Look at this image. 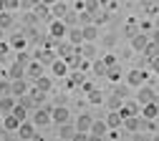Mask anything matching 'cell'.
Segmentation results:
<instances>
[{
    "label": "cell",
    "mask_w": 159,
    "mask_h": 141,
    "mask_svg": "<svg viewBox=\"0 0 159 141\" xmlns=\"http://www.w3.org/2000/svg\"><path fill=\"white\" fill-rule=\"evenodd\" d=\"M48 33H51V38H56V40H63L66 33H68V23H66V20H61V18H53Z\"/></svg>",
    "instance_id": "cell-1"
},
{
    "label": "cell",
    "mask_w": 159,
    "mask_h": 141,
    "mask_svg": "<svg viewBox=\"0 0 159 141\" xmlns=\"http://www.w3.org/2000/svg\"><path fill=\"white\" fill-rule=\"evenodd\" d=\"M51 73H53L56 78H66V76L71 73V66L66 63V58H61V55H58L53 63H51Z\"/></svg>",
    "instance_id": "cell-2"
},
{
    "label": "cell",
    "mask_w": 159,
    "mask_h": 141,
    "mask_svg": "<svg viewBox=\"0 0 159 141\" xmlns=\"http://www.w3.org/2000/svg\"><path fill=\"white\" fill-rule=\"evenodd\" d=\"M51 121H53V116H51V108L38 106V108L33 111V124H35V126H48Z\"/></svg>",
    "instance_id": "cell-3"
},
{
    "label": "cell",
    "mask_w": 159,
    "mask_h": 141,
    "mask_svg": "<svg viewBox=\"0 0 159 141\" xmlns=\"http://www.w3.org/2000/svg\"><path fill=\"white\" fill-rule=\"evenodd\" d=\"M109 131H111V129H109L106 121H93L89 136H91V139H106V136H109Z\"/></svg>",
    "instance_id": "cell-4"
},
{
    "label": "cell",
    "mask_w": 159,
    "mask_h": 141,
    "mask_svg": "<svg viewBox=\"0 0 159 141\" xmlns=\"http://www.w3.org/2000/svg\"><path fill=\"white\" fill-rule=\"evenodd\" d=\"M119 113H121L124 118H129V116H139V113H142V104H139V101H124L121 108H119Z\"/></svg>",
    "instance_id": "cell-5"
},
{
    "label": "cell",
    "mask_w": 159,
    "mask_h": 141,
    "mask_svg": "<svg viewBox=\"0 0 159 141\" xmlns=\"http://www.w3.org/2000/svg\"><path fill=\"white\" fill-rule=\"evenodd\" d=\"M43 66H46V63H41V60H38V58H35V60H30V63L25 66V78H30V81L41 78V76H43V71H46Z\"/></svg>",
    "instance_id": "cell-6"
},
{
    "label": "cell",
    "mask_w": 159,
    "mask_h": 141,
    "mask_svg": "<svg viewBox=\"0 0 159 141\" xmlns=\"http://www.w3.org/2000/svg\"><path fill=\"white\" fill-rule=\"evenodd\" d=\"M91 124H93V118H91L89 113H81V116H78V118H76V131H78V136H89Z\"/></svg>",
    "instance_id": "cell-7"
},
{
    "label": "cell",
    "mask_w": 159,
    "mask_h": 141,
    "mask_svg": "<svg viewBox=\"0 0 159 141\" xmlns=\"http://www.w3.org/2000/svg\"><path fill=\"white\" fill-rule=\"evenodd\" d=\"M144 83H147V71H129L126 73V86L139 88V86H144Z\"/></svg>",
    "instance_id": "cell-8"
},
{
    "label": "cell",
    "mask_w": 159,
    "mask_h": 141,
    "mask_svg": "<svg viewBox=\"0 0 159 141\" xmlns=\"http://www.w3.org/2000/svg\"><path fill=\"white\" fill-rule=\"evenodd\" d=\"M51 116H53V124H66V121H71V111L66 108V106H56V108H51Z\"/></svg>",
    "instance_id": "cell-9"
},
{
    "label": "cell",
    "mask_w": 159,
    "mask_h": 141,
    "mask_svg": "<svg viewBox=\"0 0 159 141\" xmlns=\"http://www.w3.org/2000/svg\"><path fill=\"white\" fill-rule=\"evenodd\" d=\"M18 136L20 139H38V134H35V124L33 121H20V129H18Z\"/></svg>",
    "instance_id": "cell-10"
},
{
    "label": "cell",
    "mask_w": 159,
    "mask_h": 141,
    "mask_svg": "<svg viewBox=\"0 0 159 141\" xmlns=\"http://www.w3.org/2000/svg\"><path fill=\"white\" fill-rule=\"evenodd\" d=\"M30 91V86H28V81L25 78H15V81H10V93L18 98V96H23V93H28Z\"/></svg>",
    "instance_id": "cell-11"
},
{
    "label": "cell",
    "mask_w": 159,
    "mask_h": 141,
    "mask_svg": "<svg viewBox=\"0 0 159 141\" xmlns=\"http://www.w3.org/2000/svg\"><path fill=\"white\" fill-rule=\"evenodd\" d=\"M154 98H157V93H154L152 86H139V93H136L139 104H149V101H154Z\"/></svg>",
    "instance_id": "cell-12"
},
{
    "label": "cell",
    "mask_w": 159,
    "mask_h": 141,
    "mask_svg": "<svg viewBox=\"0 0 159 141\" xmlns=\"http://www.w3.org/2000/svg\"><path fill=\"white\" fill-rule=\"evenodd\" d=\"M3 129H5V131H18V129H20V118H18L13 111L5 113V116H3Z\"/></svg>",
    "instance_id": "cell-13"
},
{
    "label": "cell",
    "mask_w": 159,
    "mask_h": 141,
    "mask_svg": "<svg viewBox=\"0 0 159 141\" xmlns=\"http://www.w3.org/2000/svg\"><path fill=\"white\" fill-rule=\"evenodd\" d=\"M149 40H152V38H149L147 33H134V35H131V48H134V51H144Z\"/></svg>",
    "instance_id": "cell-14"
},
{
    "label": "cell",
    "mask_w": 159,
    "mask_h": 141,
    "mask_svg": "<svg viewBox=\"0 0 159 141\" xmlns=\"http://www.w3.org/2000/svg\"><path fill=\"white\" fill-rule=\"evenodd\" d=\"M15 104H18V98H15L13 93H3V98H0V111H3V113H10V111L15 108Z\"/></svg>",
    "instance_id": "cell-15"
},
{
    "label": "cell",
    "mask_w": 159,
    "mask_h": 141,
    "mask_svg": "<svg viewBox=\"0 0 159 141\" xmlns=\"http://www.w3.org/2000/svg\"><path fill=\"white\" fill-rule=\"evenodd\" d=\"M142 116H144L147 121H152V118H157V116H159V106H157V101L142 104Z\"/></svg>",
    "instance_id": "cell-16"
},
{
    "label": "cell",
    "mask_w": 159,
    "mask_h": 141,
    "mask_svg": "<svg viewBox=\"0 0 159 141\" xmlns=\"http://www.w3.org/2000/svg\"><path fill=\"white\" fill-rule=\"evenodd\" d=\"M106 124H109V129H111V131H114V129H121V126H124V116L119 113V111H109Z\"/></svg>",
    "instance_id": "cell-17"
},
{
    "label": "cell",
    "mask_w": 159,
    "mask_h": 141,
    "mask_svg": "<svg viewBox=\"0 0 159 141\" xmlns=\"http://www.w3.org/2000/svg\"><path fill=\"white\" fill-rule=\"evenodd\" d=\"M8 78L10 81H15V78H25V66L23 63H10V68H8Z\"/></svg>",
    "instance_id": "cell-18"
},
{
    "label": "cell",
    "mask_w": 159,
    "mask_h": 141,
    "mask_svg": "<svg viewBox=\"0 0 159 141\" xmlns=\"http://www.w3.org/2000/svg\"><path fill=\"white\" fill-rule=\"evenodd\" d=\"M66 38H68V43H73V46H81V43H86V40H84V30H81V28H68Z\"/></svg>",
    "instance_id": "cell-19"
},
{
    "label": "cell",
    "mask_w": 159,
    "mask_h": 141,
    "mask_svg": "<svg viewBox=\"0 0 159 141\" xmlns=\"http://www.w3.org/2000/svg\"><path fill=\"white\" fill-rule=\"evenodd\" d=\"M78 136V131H76V124L71 126L68 121L66 124H61V129H58V139H76Z\"/></svg>",
    "instance_id": "cell-20"
},
{
    "label": "cell",
    "mask_w": 159,
    "mask_h": 141,
    "mask_svg": "<svg viewBox=\"0 0 159 141\" xmlns=\"http://www.w3.org/2000/svg\"><path fill=\"white\" fill-rule=\"evenodd\" d=\"M51 13H53V18H61V20H63V18L68 15V5L63 3V0H56V3L51 5Z\"/></svg>",
    "instance_id": "cell-21"
},
{
    "label": "cell",
    "mask_w": 159,
    "mask_h": 141,
    "mask_svg": "<svg viewBox=\"0 0 159 141\" xmlns=\"http://www.w3.org/2000/svg\"><path fill=\"white\" fill-rule=\"evenodd\" d=\"M35 58L41 60V63H46V66H51V63H53V60H56L58 55H56V53H53L51 48H41V51L35 53Z\"/></svg>",
    "instance_id": "cell-22"
},
{
    "label": "cell",
    "mask_w": 159,
    "mask_h": 141,
    "mask_svg": "<svg viewBox=\"0 0 159 141\" xmlns=\"http://www.w3.org/2000/svg\"><path fill=\"white\" fill-rule=\"evenodd\" d=\"M81 30H84V40H93L98 38V28H96V23H86V25H81Z\"/></svg>",
    "instance_id": "cell-23"
},
{
    "label": "cell",
    "mask_w": 159,
    "mask_h": 141,
    "mask_svg": "<svg viewBox=\"0 0 159 141\" xmlns=\"http://www.w3.org/2000/svg\"><path fill=\"white\" fill-rule=\"evenodd\" d=\"M91 68H93V76H106V71H109V66L104 63V58H101V60L93 58V60H91Z\"/></svg>",
    "instance_id": "cell-24"
},
{
    "label": "cell",
    "mask_w": 159,
    "mask_h": 141,
    "mask_svg": "<svg viewBox=\"0 0 159 141\" xmlns=\"http://www.w3.org/2000/svg\"><path fill=\"white\" fill-rule=\"evenodd\" d=\"M142 53H144V58H147V60H152L154 55H159V46L154 43V40H149V43H147V48H144Z\"/></svg>",
    "instance_id": "cell-25"
},
{
    "label": "cell",
    "mask_w": 159,
    "mask_h": 141,
    "mask_svg": "<svg viewBox=\"0 0 159 141\" xmlns=\"http://www.w3.org/2000/svg\"><path fill=\"white\" fill-rule=\"evenodd\" d=\"M33 83H35L38 88H43V91H53V81H51L48 76H41V78H35Z\"/></svg>",
    "instance_id": "cell-26"
},
{
    "label": "cell",
    "mask_w": 159,
    "mask_h": 141,
    "mask_svg": "<svg viewBox=\"0 0 159 141\" xmlns=\"http://www.w3.org/2000/svg\"><path fill=\"white\" fill-rule=\"evenodd\" d=\"M121 104H124V98L121 96H119V93H114L109 101H106V106L111 108V111H119V108H121Z\"/></svg>",
    "instance_id": "cell-27"
},
{
    "label": "cell",
    "mask_w": 159,
    "mask_h": 141,
    "mask_svg": "<svg viewBox=\"0 0 159 141\" xmlns=\"http://www.w3.org/2000/svg\"><path fill=\"white\" fill-rule=\"evenodd\" d=\"M10 25H13V13H10V10H3V13H0V28L5 30V28H10Z\"/></svg>",
    "instance_id": "cell-28"
},
{
    "label": "cell",
    "mask_w": 159,
    "mask_h": 141,
    "mask_svg": "<svg viewBox=\"0 0 159 141\" xmlns=\"http://www.w3.org/2000/svg\"><path fill=\"white\" fill-rule=\"evenodd\" d=\"M106 78H109V81H114V83H116V81L121 78V68H119L116 63H114V66H109V71H106Z\"/></svg>",
    "instance_id": "cell-29"
},
{
    "label": "cell",
    "mask_w": 159,
    "mask_h": 141,
    "mask_svg": "<svg viewBox=\"0 0 159 141\" xmlns=\"http://www.w3.org/2000/svg\"><path fill=\"white\" fill-rule=\"evenodd\" d=\"M10 46H13L15 51H23V48H25V38H23L20 33H18V35H13V38H10Z\"/></svg>",
    "instance_id": "cell-30"
},
{
    "label": "cell",
    "mask_w": 159,
    "mask_h": 141,
    "mask_svg": "<svg viewBox=\"0 0 159 141\" xmlns=\"http://www.w3.org/2000/svg\"><path fill=\"white\" fill-rule=\"evenodd\" d=\"M0 8L3 10H18L20 8V0H0Z\"/></svg>",
    "instance_id": "cell-31"
},
{
    "label": "cell",
    "mask_w": 159,
    "mask_h": 141,
    "mask_svg": "<svg viewBox=\"0 0 159 141\" xmlns=\"http://www.w3.org/2000/svg\"><path fill=\"white\" fill-rule=\"evenodd\" d=\"M124 129H126V131H136V129H139V118H136V116L124 118Z\"/></svg>",
    "instance_id": "cell-32"
},
{
    "label": "cell",
    "mask_w": 159,
    "mask_h": 141,
    "mask_svg": "<svg viewBox=\"0 0 159 141\" xmlns=\"http://www.w3.org/2000/svg\"><path fill=\"white\" fill-rule=\"evenodd\" d=\"M89 101H91V104H101V101H104V93L98 91V88H91V91H89Z\"/></svg>",
    "instance_id": "cell-33"
},
{
    "label": "cell",
    "mask_w": 159,
    "mask_h": 141,
    "mask_svg": "<svg viewBox=\"0 0 159 141\" xmlns=\"http://www.w3.org/2000/svg\"><path fill=\"white\" fill-rule=\"evenodd\" d=\"M13 113H15L18 118H20V121H25V118H28V108H25L23 104H15V108H13Z\"/></svg>",
    "instance_id": "cell-34"
},
{
    "label": "cell",
    "mask_w": 159,
    "mask_h": 141,
    "mask_svg": "<svg viewBox=\"0 0 159 141\" xmlns=\"http://www.w3.org/2000/svg\"><path fill=\"white\" fill-rule=\"evenodd\" d=\"M98 5H101L98 0H86V3H84V10H89V13H98Z\"/></svg>",
    "instance_id": "cell-35"
},
{
    "label": "cell",
    "mask_w": 159,
    "mask_h": 141,
    "mask_svg": "<svg viewBox=\"0 0 159 141\" xmlns=\"http://www.w3.org/2000/svg\"><path fill=\"white\" fill-rule=\"evenodd\" d=\"M15 60H18V63H23V66H28V63H30V55L25 53V48H23L20 53H18V55H15Z\"/></svg>",
    "instance_id": "cell-36"
},
{
    "label": "cell",
    "mask_w": 159,
    "mask_h": 141,
    "mask_svg": "<svg viewBox=\"0 0 159 141\" xmlns=\"http://www.w3.org/2000/svg\"><path fill=\"white\" fill-rule=\"evenodd\" d=\"M149 68H152L154 73H159V55H154V58L149 60Z\"/></svg>",
    "instance_id": "cell-37"
},
{
    "label": "cell",
    "mask_w": 159,
    "mask_h": 141,
    "mask_svg": "<svg viewBox=\"0 0 159 141\" xmlns=\"http://www.w3.org/2000/svg\"><path fill=\"white\" fill-rule=\"evenodd\" d=\"M10 48H13L10 43H5V40H0V58H3V55H5V53H8Z\"/></svg>",
    "instance_id": "cell-38"
},
{
    "label": "cell",
    "mask_w": 159,
    "mask_h": 141,
    "mask_svg": "<svg viewBox=\"0 0 159 141\" xmlns=\"http://www.w3.org/2000/svg\"><path fill=\"white\" fill-rule=\"evenodd\" d=\"M126 91H129V88H126V86H121V83H119V86L114 88V93H119L121 98H126Z\"/></svg>",
    "instance_id": "cell-39"
},
{
    "label": "cell",
    "mask_w": 159,
    "mask_h": 141,
    "mask_svg": "<svg viewBox=\"0 0 159 141\" xmlns=\"http://www.w3.org/2000/svg\"><path fill=\"white\" fill-rule=\"evenodd\" d=\"M0 91H3V93H10V78H8V81H0Z\"/></svg>",
    "instance_id": "cell-40"
},
{
    "label": "cell",
    "mask_w": 159,
    "mask_h": 141,
    "mask_svg": "<svg viewBox=\"0 0 159 141\" xmlns=\"http://www.w3.org/2000/svg\"><path fill=\"white\" fill-rule=\"evenodd\" d=\"M104 63H106V66H114V63H116V58H114L111 53H106V55H104Z\"/></svg>",
    "instance_id": "cell-41"
},
{
    "label": "cell",
    "mask_w": 159,
    "mask_h": 141,
    "mask_svg": "<svg viewBox=\"0 0 159 141\" xmlns=\"http://www.w3.org/2000/svg\"><path fill=\"white\" fill-rule=\"evenodd\" d=\"M152 40H154V43L159 46V30H154V33H152Z\"/></svg>",
    "instance_id": "cell-42"
},
{
    "label": "cell",
    "mask_w": 159,
    "mask_h": 141,
    "mask_svg": "<svg viewBox=\"0 0 159 141\" xmlns=\"http://www.w3.org/2000/svg\"><path fill=\"white\" fill-rule=\"evenodd\" d=\"M3 116H5V113H3V111H0V124H3Z\"/></svg>",
    "instance_id": "cell-43"
},
{
    "label": "cell",
    "mask_w": 159,
    "mask_h": 141,
    "mask_svg": "<svg viewBox=\"0 0 159 141\" xmlns=\"http://www.w3.org/2000/svg\"><path fill=\"white\" fill-rule=\"evenodd\" d=\"M0 40H3V28H0Z\"/></svg>",
    "instance_id": "cell-44"
}]
</instances>
